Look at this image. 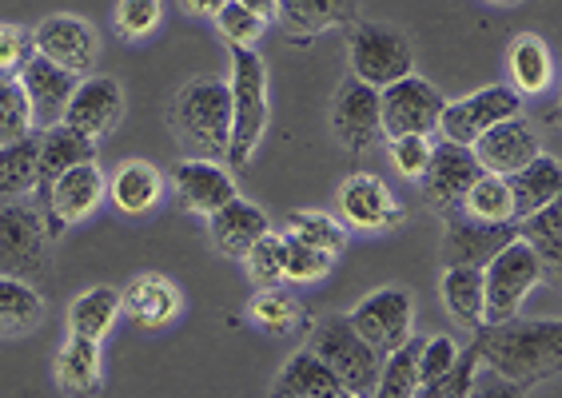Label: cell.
<instances>
[{"mask_svg":"<svg viewBox=\"0 0 562 398\" xmlns=\"http://www.w3.org/2000/svg\"><path fill=\"white\" fill-rule=\"evenodd\" d=\"M479 366H487L510 383H542L559 375L562 366V323L559 319H539V323H491L479 327Z\"/></svg>","mask_w":562,"mask_h":398,"instance_id":"1","label":"cell"},{"mask_svg":"<svg viewBox=\"0 0 562 398\" xmlns=\"http://www.w3.org/2000/svg\"><path fill=\"white\" fill-rule=\"evenodd\" d=\"M172 128L192 160H220L232 140V92L224 80H188L172 100Z\"/></svg>","mask_w":562,"mask_h":398,"instance_id":"2","label":"cell"},{"mask_svg":"<svg viewBox=\"0 0 562 398\" xmlns=\"http://www.w3.org/2000/svg\"><path fill=\"white\" fill-rule=\"evenodd\" d=\"M232 53V140L227 160L232 168H248L268 132V68L256 48H227Z\"/></svg>","mask_w":562,"mask_h":398,"instance_id":"3","label":"cell"},{"mask_svg":"<svg viewBox=\"0 0 562 398\" xmlns=\"http://www.w3.org/2000/svg\"><path fill=\"white\" fill-rule=\"evenodd\" d=\"M307 351L336 375V383L347 390V395L371 398L379 366H383V355L371 351V346L351 331L347 315H327V319H319L312 339H307Z\"/></svg>","mask_w":562,"mask_h":398,"instance_id":"4","label":"cell"},{"mask_svg":"<svg viewBox=\"0 0 562 398\" xmlns=\"http://www.w3.org/2000/svg\"><path fill=\"white\" fill-rule=\"evenodd\" d=\"M0 275L33 287L53 275V236L33 204H0Z\"/></svg>","mask_w":562,"mask_h":398,"instance_id":"5","label":"cell"},{"mask_svg":"<svg viewBox=\"0 0 562 398\" xmlns=\"http://www.w3.org/2000/svg\"><path fill=\"white\" fill-rule=\"evenodd\" d=\"M542 280H547V268L539 263V255L522 239H510L507 248L483 268V327L519 319L527 295Z\"/></svg>","mask_w":562,"mask_h":398,"instance_id":"6","label":"cell"},{"mask_svg":"<svg viewBox=\"0 0 562 398\" xmlns=\"http://www.w3.org/2000/svg\"><path fill=\"white\" fill-rule=\"evenodd\" d=\"M347 56H351V80L383 92L387 84L403 80V76L415 72V48L412 41L391 29V24L379 21H359L351 24V36H347Z\"/></svg>","mask_w":562,"mask_h":398,"instance_id":"7","label":"cell"},{"mask_svg":"<svg viewBox=\"0 0 562 398\" xmlns=\"http://www.w3.org/2000/svg\"><path fill=\"white\" fill-rule=\"evenodd\" d=\"M347 323L351 331L379 351V355H391L395 346H403L412 339V327H415V299L407 287H379L371 291L368 299L359 303L356 311L347 315Z\"/></svg>","mask_w":562,"mask_h":398,"instance_id":"8","label":"cell"},{"mask_svg":"<svg viewBox=\"0 0 562 398\" xmlns=\"http://www.w3.org/2000/svg\"><path fill=\"white\" fill-rule=\"evenodd\" d=\"M510 116H522L519 92L507 84H491V88H479V92H471V96H463V100H454V104H443L435 132H439L447 144L471 148L483 132H491L495 124H503V120H510Z\"/></svg>","mask_w":562,"mask_h":398,"instance_id":"9","label":"cell"},{"mask_svg":"<svg viewBox=\"0 0 562 398\" xmlns=\"http://www.w3.org/2000/svg\"><path fill=\"white\" fill-rule=\"evenodd\" d=\"M104 192H109V183H104V172H100L97 163H76L68 168L65 175H56L48 187H44V227H48V236H60L65 227L85 224L100 204H104Z\"/></svg>","mask_w":562,"mask_h":398,"instance_id":"10","label":"cell"},{"mask_svg":"<svg viewBox=\"0 0 562 398\" xmlns=\"http://www.w3.org/2000/svg\"><path fill=\"white\" fill-rule=\"evenodd\" d=\"M443 92L427 84L423 76H403L379 92V120L383 136H431L443 112Z\"/></svg>","mask_w":562,"mask_h":398,"instance_id":"11","label":"cell"},{"mask_svg":"<svg viewBox=\"0 0 562 398\" xmlns=\"http://www.w3.org/2000/svg\"><path fill=\"white\" fill-rule=\"evenodd\" d=\"M33 48L44 60H53L65 72L80 76V80L88 72H97V60H100L97 29L88 21H80V16H48V21H41L33 29Z\"/></svg>","mask_w":562,"mask_h":398,"instance_id":"12","label":"cell"},{"mask_svg":"<svg viewBox=\"0 0 562 398\" xmlns=\"http://www.w3.org/2000/svg\"><path fill=\"white\" fill-rule=\"evenodd\" d=\"M479 175H483V168H479L471 148H459V144H447V140L435 144L431 160H427V172L419 175L423 200H427V207L451 216V212H459L467 187H471Z\"/></svg>","mask_w":562,"mask_h":398,"instance_id":"13","label":"cell"},{"mask_svg":"<svg viewBox=\"0 0 562 398\" xmlns=\"http://www.w3.org/2000/svg\"><path fill=\"white\" fill-rule=\"evenodd\" d=\"M120 116H124V88H120V80H112V76H85L76 84L60 124H68L72 132L88 136V140H100V136L116 132Z\"/></svg>","mask_w":562,"mask_h":398,"instance_id":"14","label":"cell"},{"mask_svg":"<svg viewBox=\"0 0 562 398\" xmlns=\"http://www.w3.org/2000/svg\"><path fill=\"white\" fill-rule=\"evenodd\" d=\"M16 84H21L24 100H29V112H33V128H53L65 120L68 100H72L76 84H80V76L65 72L60 65L53 60H44L41 53L29 56V65L21 68L16 76Z\"/></svg>","mask_w":562,"mask_h":398,"instance_id":"15","label":"cell"},{"mask_svg":"<svg viewBox=\"0 0 562 398\" xmlns=\"http://www.w3.org/2000/svg\"><path fill=\"white\" fill-rule=\"evenodd\" d=\"M510 239H515V224H479L463 212H451L443 236V263L447 268H487Z\"/></svg>","mask_w":562,"mask_h":398,"instance_id":"16","label":"cell"},{"mask_svg":"<svg viewBox=\"0 0 562 398\" xmlns=\"http://www.w3.org/2000/svg\"><path fill=\"white\" fill-rule=\"evenodd\" d=\"M471 151H475V160L483 172L491 175H515L519 168H527L535 156H542L539 151V136H535V128H530L522 116H510L503 120V124H495L491 132H483L475 144H471Z\"/></svg>","mask_w":562,"mask_h":398,"instance_id":"17","label":"cell"},{"mask_svg":"<svg viewBox=\"0 0 562 398\" xmlns=\"http://www.w3.org/2000/svg\"><path fill=\"white\" fill-rule=\"evenodd\" d=\"M331 128L347 151H371L383 140V120H379V92L359 80H347L339 88L336 109H331Z\"/></svg>","mask_w":562,"mask_h":398,"instance_id":"18","label":"cell"},{"mask_svg":"<svg viewBox=\"0 0 562 398\" xmlns=\"http://www.w3.org/2000/svg\"><path fill=\"white\" fill-rule=\"evenodd\" d=\"M339 207H344V219L359 231H387V227H400L403 207L395 204V195L387 192V183L379 175H347L344 187H339Z\"/></svg>","mask_w":562,"mask_h":398,"instance_id":"19","label":"cell"},{"mask_svg":"<svg viewBox=\"0 0 562 398\" xmlns=\"http://www.w3.org/2000/svg\"><path fill=\"white\" fill-rule=\"evenodd\" d=\"M172 192L184 212L192 216H212L224 204L236 200V180L220 168L216 160H184L172 168Z\"/></svg>","mask_w":562,"mask_h":398,"instance_id":"20","label":"cell"},{"mask_svg":"<svg viewBox=\"0 0 562 398\" xmlns=\"http://www.w3.org/2000/svg\"><path fill=\"white\" fill-rule=\"evenodd\" d=\"M180 307H184V295L160 271H144V275H136L128 287L120 291V311L128 315L136 327H144V331L168 327L180 315Z\"/></svg>","mask_w":562,"mask_h":398,"instance_id":"21","label":"cell"},{"mask_svg":"<svg viewBox=\"0 0 562 398\" xmlns=\"http://www.w3.org/2000/svg\"><path fill=\"white\" fill-rule=\"evenodd\" d=\"M207 231H212V243H216L220 255L244 259L251 243H256L263 231H271V224H268V216H263L260 207L236 195L232 204H224L220 212H212V216H207Z\"/></svg>","mask_w":562,"mask_h":398,"instance_id":"22","label":"cell"},{"mask_svg":"<svg viewBox=\"0 0 562 398\" xmlns=\"http://www.w3.org/2000/svg\"><path fill=\"white\" fill-rule=\"evenodd\" d=\"M56 387L68 398H97L104 387V359H100V343L68 334V343L56 355Z\"/></svg>","mask_w":562,"mask_h":398,"instance_id":"23","label":"cell"},{"mask_svg":"<svg viewBox=\"0 0 562 398\" xmlns=\"http://www.w3.org/2000/svg\"><path fill=\"white\" fill-rule=\"evenodd\" d=\"M76 163H97V140H88L68 124H53L41 132V151H36V192H44L56 175H65Z\"/></svg>","mask_w":562,"mask_h":398,"instance_id":"24","label":"cell"},{"mask_svg":"<svg viewBox=\"0 0 562 398\" xmlns=\"http://www.w3.org/2000/svg\"><path fill=\"white\" fill-rule=\"evenodd\" d=\"M507 192H510V207H515V219L554 204L562 192V163L554 156H535L527 168L507 175Z\"/></svg>","mask_w":562,"mask_h":398,"instance_id":"25","label":"cell"},{"mask_svg":"<svg viewBox=\"0 0 562 398\" xmlns=\"http://www.w3.org/2000/svg\"><path fill=\"white\" fill-rule=\"evenodd\" d=\"M276 21L292 36H319L359 21V0H280Z\"/></svg>","mask_w":562,"mask_h":398,"instance_id":"26","label":"cell"},{"mask_svg":"<svg viewBox=\"0 0 562 398\" xmlns=\"http://www.w3.org/2000/svg\"><path fill=\"white\" fill-rule=\"evenodd\" d=\"M507 72H510L507 88H515L519 96H542L554 84V60L547 41L535 33L515 36V44H510L507 53Z\"/></svg>","mask_w":562,"mask_h":398,"instance_id":"27","label":"cell"},{"mask_svg":"<svg viewBox=\"0 0 562 398\" xmlns=\"http://www.w3.org/2000/svg\"><path fill=\"white\" fill-rule=\"evenodd\" d=\"M160 195H164V175L148 160L120 163L109 180V200L124 216H148L151 207L160 204Z\"/></svg>","mask_w":562,"mask_h":398,"instance_id":"28","label":"cell"},{"mask_svg":"<svg viewBox=\"0 0 562 398\" xmlns=\"http://www.w3.org/2000/svg\"><path fill=\"white\" fill-rule=\"evenodd\" d=\"M443 307L459 327H483V268H447L439 280Z\"/></svg>","mask_w":562,"mask_h":398,"instance_id":"29","label":"cell"},{"mask_svg":"<svg viewBox=\"0 0 562 398\" xmlns=\"http://www.w3.org/2000/svg\"><path fill=\"white\" fill-rule=\"evenodd\" d=\"M331 390H344V387H339L336 375L307 346H303L300 355L288 359L283 371L276 375V383H271V398H319V395H331Z\"/></svg>","mask_w":562,"mask_h":398,"instance_id":"30","label":"cell"},{"mask_svg":"<svg viewBox=\"0 0 562 398\" xmlns=\"http://www.w3.org/2000/svg\"><path fill=\"white\" fill-rule=\"evenodd\" d=\"M515 239H522L539 263L547 268V275H559V263H562V207L559 200L539 212H530V216L515 219Z\"/></svg>","mask_w":562,"mask_h":398,"instance_id":"31","label":"cell"},{"mask_svg":"<svg viewBox=\"0 0 562 398\" xmlns=\"http://www.w3.org/2000/svg\"><path fill=\"white\" fill-rule=\"evenodd\" d=\"M120 319V291L116 287H92L68 307V334L104 343V334L116 327Z\"/></svg>","mask_w":562,"mask_h":398,"instance_id":"32","label":"cell"},{"mask_svg":"<svg viewBox=\"0 0 562 398\" xmlns=\"http://www.w3.org/2000/svg\"><path fill=\"white\" fill-rule=\"evenodd\" d=\"M44 319V295L24 280L0 275V339L29 334Z\"/></svg>","mask_w":562,"mask_h":398,"instance_id":"33","label":"cell"},{"mask_svg":"<svg viewBox=\"0 0 562 398\" xmlns=\"http://www.w3.org/2000/svg\"><path fill=\"white\" fill-rule=\"evenodd\" d=\"M36 151H41V136H24L0 148V204L36 192Z\"/></svg>","mask_w":562,"mask_h":398,"instance_id":"34","label":"cell"},{"mask_svg":"<svg viewBox=\"0 0 562 398\" xmlns=\"http://www.w3.org/2000/svg\"><path fill=\"white\" fill-rule=\"evenodd\" d=\"M419 351H423V343L412 334L403 346H395L391 355H383L371 398H415V390H419Z\"/></svg>","mask_w":562,"mask_h":398,"instance_id":"35","label":"cell"},{"mask_svg":"<svg viewBox=\"0 0 562 398\" xmlns=\"http://www.w3.org/2000/svg\"><path fill=\"white\" fill-rule=\"evenodd\" d=\"M459 212L471 216V219H479V224H515V207H510L507 180H503V175L483 172L471 187H467Z\"/></svg>","mask_w":562,"mask_h":398,"instance_id":"36","label":"cell"},{"mask_svg":"<svg viewBox=\"0 0 562 398\" xmlns=\"http://www.w3.org/2000/svg\"><path fill=\"white\" fill-rule=\"evenodd\" d=\"M248 315H251V323L260 327V331H268V334H292L295 327L303 323L300 299H295L292 291H283V287L256 291V295H251V303H248Z\"/></svg>","mask_w":562,"mask_h":398,"instance_id":"37","label":"cell"},{"mask_svg":"<svg viewBox=\"0 0 562 398\" xmlns=\"http://www.w3.org/2000/svg\"><path fill=\"white\" fill-rule=\"evenodd\" d=\"M288 236L300 239V243H307V248H315V251H327L331 259L347 248L344 224L331 219L327 212H292V216H288Z\"/></svg>","mask_w":562,"mask_h":398,"instance_id":"38","label":"cell"},{"mask_svg":"<svg viewBox=\"0 0 562 398\" xmlns=\"http://www.w3.org/2000/svg\"><path fill=\"white\" fill-rule=\"evenodd\" d=\"M244 263H248V275L256 287H280L283 283V236L280 231H263L256 243L248 248V255H244Z\"/></svg>","mask_w":562,"mask_h":398,"instance_id":"39","label":"cell"},{"mask_svg":"<svg viewBox=\"0 0 562 398\" xmlns=\"http://www.w3.org/2000/svg\"><path fill=\"white\" fill-rule=\"evenodd\" d=\"M33 136V112L16 80H0V148Z\"/></svg>","mask_w":562,"mask_h":398,"instance_id":"40","label":"cell"},{"mask_svg":"<svg viewBox=\"0 0 562 398\" xmlns=\"http://www.w3.org/2000/svg\"><path fill=\"white\" fill-rule=\"evenodd\" d=\"M475 371H479V351L467 346V351H459V359H454V366L447 375L431 378V383H419L415 398H467L471 395V383H475Z\"/></svg>","mask_w":562,"mask_h":398,"instance_id":"41","label":"cell"},{"mask_svg":"<svg viewBox=\"0 0 562 398\" xmlns=\"http://www.w3.org/2000/svg\"><path fill=\"white\" fill-rule=\"evenodd\" d=\"M331 271V255L315 251L300 239L283 236V280L288 283H319Z\"/></svg>","mask_w":562,"mask_h":398,"instance_id":"42","label":"cell"},{"mask_svg":"<svg viewBox=\"0 0 562 398\" xmlns=\"http://www.w3.org/2000/svg\"><path fill=\"white\" fill-rule=\"evenodd\" d=\"M160 0H120L112 24H116V36H124V41H144L160 29Z\"/></svg>","mask_w":562,"mask_h":398,"instance_id":"43","label":"cell"},{"mask_svg":"<svg viewBox=\"0 0 562 398\" xmlns=\"http://www.w3.org/2000/svg\"><path fill=\"white\" fill-rule=\"evenodd\" d=\"M220 29V36L227 41V48H251V44L263 36V21L260 16H251L244 4H236V0H227L224 9L212 16Z\"/></svg>","mask_w":562,"mask_h":398,"instance_id":"44","label":"cell"},{"mask_svg":"<svg viewBox=\"0 0 562 398\" xmlns=\"http://www.w3.org/2000/svg\"><path fill=\"white\" fill-rule=\"evenodd\" d=\"M33 33L21 24H0V80H16L33 56Z\"/></svg>","mask_w":562,"mask_h":398,"instance_id":"45","label":"cell"},{"mask_svg":"<svg viewBox=\"0 0 562 398\" xmlns=\"http://www.w3.org/2000/svg\"><path fill=\"white\" fill-rule=\"evenodd\" d=\"M391 160H395L400 175L419 180L427 172V160H431V144H427V136H391Z\"/></svg>","mask_w":562,"mask_h":398,"instance_id":"46","label":"cell"},{"mask_svg":"<svg viewBox=\"0 0 562 398\" xmlns=\"http://www.w3.org/2000/svg\"><path fill=\"white\" fill-rule=\"evenodd\" d=\"M454 359H459V346H454V339H447V334H435V339H427L419 351V383H431V378L447 375L454 366Z\"/></svg>","mask_w":562,"mask_h":398,"instance_id":"47","label":"cell"},{"mask_svg":"<svg viewBox=\"0 0 562 398\" xmlns=\"http://www.w3.org/2000/svg\"><path fill=\"white\" fill-rule=\"evenodd\" d=\"M530 387H522V383H510V378L495 375V371H487V366H479L475 371V383H471V395L467 398H527Z\"/></svg>","mask_w":562,"mask_h":398,"instance_id":"48","label":"cell"},{"mask_svg":"<svg viewBox=\"0 0 562 398\" xmlns=\"http://www.w3.org/2000/svg\"><path fill=\"white\" fill-rule=\"evenodd\" d=\"M236 4H244V9H248L251 16H260L263 24L276 21V12H280V0H236Z\"/></svg>","mask_w":562,"mask_h":398,"instance_id":"49","label":"cell"},{"mask_svg":"<svg viewBox=\"0 0 562 398\" xmlns=\"http://www.w3.org/2000/svg\"><path fill=\"white\" fill-rule=\"evenodd\" d=\"M224 4L227 0H180V9H184L188 16H216Z\"/></svg>","mask_w":562,"mask_h":398,"instance_id":"50","label":"cell"},{"mask_svg":"<svg viewBox=\"0 0 562 398\" xmlns=\"http://www.w3.org/2000/svg\"><path fill=\"white\" fill-rule=\"evenodd\" d=\"M319 398H356V395H347V390H331V395H319Z\"/></svg>","mask_w":562,"mask_h":398,"instance_id":"51","label":"cell"},{"mask_svg":"<svg viewBox=\"0 0 562 398\" xmlns=\"http://www.w3.org/2000/svg\"><path fill=\"white\" fill-rule=\"evenodd\" d=\"M487 4H519V0H487Z\"/></svg>","mask_w":562,"mask_h":398,"instance_id":"52","label":"cell"}]
</instances>
